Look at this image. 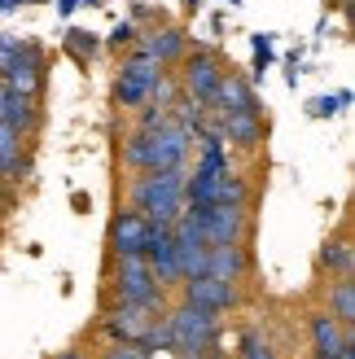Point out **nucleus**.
I'll return each mask as SVG.
<instances>
[{"instance_id":"nucleus-29","label":"nucleus","mask_w":355,"mask_h":359,"mask_svg":"<svg viewBox=\"0 0 355 359\" xmlns=\"http://www.w3.org/2000/svg\"><path fill=\"white\" fill-rule=\"evenodd\" d=\"M105 359H149V351L136 346V342H114V351L105 355Z\"/></svg>"},{"instance_id":"nucleus-3","label":"nucleus","mask_w":355,"mask_h":359,"mask_svg":"<svg viewBox=\"0 0 355 359\" xmlns=\"http://www.w3.org/2000/svg\"><path fill=\"white\" fill-rule=\"evenodd\" d=\"M158 79H163V62L136 48L132 57L123 62V70H119V83H114V97H119V105H128V110H140V105L149 101V93H154V83H158Z\"/></svg>"},{"instance_id":"nucleus-19","label":"nucleus","mask_w":355,"mask_h":359,"mask_svg":"<svg viewBox=\"0 0 355 359\" xmlns=\"http://www.w3.org/2000/svg\"><path fill=\"white\" fill-rule=\"evenodd\" d=\"M22 175V132H13L0 123V180H13Z\"/></svg>"},{"instance_id":"nucleus-8","label":"nucleus","mask_w":355,"mask_h":359,"mask_svg":"<svg viewBox=\"0 0 355 359\" xmlns=\"http://www.w3.org/2000/svg\"><path fill=\"white\" fill-rule=\"evenodd\" d=\"M0 83H9L13 93H27V97H40L44 88V48L22 40V48H18V57L0 70Z\"/></svg>"},{"instance_id":"nucleus-18","label":"nucleus","mask_w":355,"mask_h":359,"mask_svg":"<svg viewBox=\"0 0 355 359\" xmlns=\"http://www.w3.org/2000/svg\"><path fill=\"white\" fill-rule=\"evenodd\" d=\"M136 48H140V53H149V57H158L163 66H167V62H180V57H185V31H180V27L149 31Z\"/></svg>"},{"instance_id":"nucleus-4","label":"nucleus","mask_w":355,"mask_h":359,"mask_svg":"<svg viewBox=\"0 0 355 359\" xmlns=\"http://www.w3.org/2000/svg\"><path fill=\"white\" fill-rule=\"evenodd\" d=\"M114 294H119V302H132V307L158 311V302H163L167 290L154 280V272H149L145 259H119V267H114Z\"/></svg>"},{"instance_id":"nucleus-22","label":"nucleus","mask_w":355,"mask_h":359,"mask_svg":"<svg viewBox=\"0 0 355 359\" xmlns=\"http://www.w3.org/2000/svg\"><path fill=\"white\" fill-rule=\"evenodd\" d=\"M321 267H329V272H338V276H351V241L347 237L329 241L321 250Z\"/></svg>"},{"instance_id":"nucleus-16","label":"nucleus","mask_w":355,"mask_h":359,"mask_svg":"<svg viewBox=\"0 0 355 359\" xmlns=\"http://www.w3.org/2000/svg\"><path fill=\"white\" fill-rule=\"evenodd\" d=\"M0 123L27 136V132L35 128V97H27V93H13L9 83H0Z\"/></svg>"},{"instance_id":"nucleus-28","label":"nucleus","mask_w":355,"mask_h":359,"mask_svg":"<svg viewBox=\"0 0 355 359\" xmlns=\"http://www.w3.org/2000/svg\"><path fill=\"white\" fill-rule=\"evenodd\" d=\"M268 62H272V40H268V35H255V70H259V75L268 70Z\"/></svg>"},{"instance_id":"nucleus-26","label":"nucleus","mask_w":355,"mask_h":359,"mask_svg":"<svg viewBox=\"0 0 355 359\" xmlns=\"http://www.w3.org/2000/svg\"><path fill=\"white\" fill-rule=\"evenodd\" d=\"M18 48H22V40H18V35H9V31H0V70L18 57Z\"/></svg>"},{"instance_id":"nucleus-6","label":"nucleus","mask_w":355,"mask_h":359,"mask_svg":"<svg viewBox=\"0 0 355 359\" xmlns=\"http://www.w3.org/2000/svg\"><path fill=\"white\" fill-rule=\"evenodd\" d=\"M185 158H189V132L175 128L171 118L163 128L145 132V171H175L185 167Z\"/></svg>"},{"instance_id":"nucleus-14","label":"nucleus","mask_w":355,"mask_h":359,"mask_svg":"<svg viewBox=\"0 0 355 359\" xmlns=\"http://www.w3.org/2000/svg\"><path fill=\"white\" fill-rule=\"evenodd\" d=\"M312 346H316V359H333L351 346L347 337V325L342 320H333L329 311H312Z\"/></svg>"},{"instance_id":"nucleus-12","label":"nucleus","mask_w":355,"mask_h":359,"mask_svg":"<svg viewBox=\"0 0 355 359\" xmlns=\"http://www.w3.org/2000/svg\"><path fill=\"white\" fill-rule=\"evenodd\" d=\"M180 290H185V302H193V307H206V311H228V307H237V285L215 280V276L180 280Z\"/></svg>"},{"instance_id":"nucleus-7","label":"nucleus","mask_w":355,"mask_h":359,"mask_svg":"<svg viewBox=\"0 0 355 359\" xmlns=\"http://www.w3.org/2000/svg\"><path fill=\"white\" fill-rule=\"evenodd\" d=\"M185 210L202 224L206 245L241 241V232H246V206H185Z\"/></svg>"},{"instance_id":"nucleus-10","label":"nucleus","mask_w":355,"mask_h":359,"mask_svg":"<svg viewBox=\"0 0 355 359\" xmlns=\"http://www.w3.org/2000/svg\"><path fill=\"white\" fill-rule=\"evenodd\" d=\"M259 110H263V105L255 97L250 79L237 75V70H224L215 97H210V114H259Z\"/></svg>"},{"instance_id":"nucleus-15","label":"nucleus","mask_w":355,"mask_h":359,"mask_svg":"<svg viewBox=\"0 0 355 359\" xmlns=\"http://www.w3.org/2000/svg\"><path fill=\"white\" fill-rule=\"evenodd\" d=\"M210 118H215L220 140H233L237 149H255L259 140H263V123H259V114H210Z\"/></svg>"},{"instance_id":"nucleus-17","label":"nucleus","mask_w":355,"mask_h":359,"mask_svg":"<svg viewBox=\"0 0 355 359\" xmlns=\"http://www.w3.org/2000/svg\"><path fill=\"white\" fill-rule=\"evenodd\" d=\"M241 272H246V250H241V241H228V245H210L206 250V276L237 285Z\"/></svg>"},{"instance_id":"nucleus-32","label":"nucleus","mask_w":355,"mask_h":359,"mask_svg":"<svg viewBox=\"0 0 355 359\" xmlns=\"http://www.w3.org/2000/svg\"><path fill=\"white\" fill-rule=\"evenodd\" d=\"M333 5H342V9H347V5H351V0H333Z\"/></svg>"},{"instance_id":"nucleus-21","label":"nucleus","mask_w":355,"mask_h":359,"mask_svg":"<svg viewBox=\"0 0 355 359\" xmlns=\"http://www.w3.org/2000/svg\"><path fill=\"white\" fill-rule=\"evenodd\" d=\"M246 197H250L246 180H241L237 171H224L220 184H215V206H246Z\"/></svg>"},{"instance_id":"nucleus-27","label":"nucleus","mask_w":355,"mask_h":359,"mask_svg":"<svg viewBox=\"0 0 355 359\" xmlns=\"http://www.w3.org/2000/svg\"><path fill=\"white\" fill-rule=\"evenodd\" d=\"M110 44H114V48H136V27H132V22H119V27L110 31Z\"/></svg>"},{"instance_id":"nucleus-13","label":"nucleus","mask_w":355,"mask_h":359,"mask_svg":"<svg viewBox=\"0 0 355 359\" xmlns=\"http://www.w3.org/2000/svg\"><path fill=\"white\" fill-rule=\"evenodd\" d=\"M154 311L149 307H132V302H114V311L105 316V333L114 337V342H140L149 329Z\"/></svg>"},{"instance_id":"nucleus-24","label":"nucleus","mask_w":355,"mask_h":359,"mask_svg":"<svg viewBox=\"0 0 355 359\" xmlns=\"http://www.w3.org/2000/svg\"><path fill=\"white\" fill-rule=\"evenodd\" d=\"M66 48L75 53V57H93V53H97V40H93V31H70V35H66Z\"/></svg>"},{"instance_id":"nucleus-5","label":"nucleus","mask_w":355,"mask_h":359,"mask_svg":"<svg viewBox=\"0 0 355 359\" xmlns=\"http://www.w3.org/2000/svg\"><path fill=\"white\" fill-rule=\"evenodd\" d=\"M220 79H224V66H220L215 53H210V48H193L185 57V70H180V93L210 110V97H215Z\"/></svg>"},{"instance_id":"nucleus-9","label":"nucleus","mask_w":355,"mask_h":359,"mask_svg":"<svg viewBox=\"0 0 355 359\" xmlns=\"http://www.w3.org/2000/svg\"><path fill=\"white\" fill-rule=\"evenodd\" d=\"M145 263L154 280L171 290L180 285V267H175V241H171V224H149V237H145Z\"/></svg>"},{"instance_id":"nucleus-34","label":"nucleus","mask_w":355,"mask_h":359,"mask_svg":"<svg viewBox=\"0 0 355 359\" xmlns=\"http://www.w3.org/2000/svg\"><path fill=\"white\" fill-rule=\"evenodd\" d=\"M62 359H79V355H62Z\"/></svg>"},{"instance_id":"nucleus-25","label":"nucleus","mask_w":355,"mask_h":359,"mask_svg":"<svg viewBox=\"0 0 355 359\" xmlns=\"http://www.w3.org/2000/svg\"><path fill=\"white\" fill-rule=\"evenodd\" d=\"M241 359H276V355H272V346L263 342V337L246 333V337H241Z\"/></svg>"},{"instance_id":"nucleus-30","label":"nucleus","mask_w":355,"mask_h":359,"mask_svg":"<svg viewBox=\"0 0 355 359\" xmlns=\"http://www.w3.org/2000/svg\"><path fill=\"white\" fill-rule=\"evenodd\" d=\"M75 5H79V0H62V5H58V9H62V13H70V9H75Z\"/></svg>"},{"instance_id":"nucleus-1","label":"nucleus","mask_w":355,"mask_h":359,"mask_svg":"<svg viewBox=\"0 0 355 359\" xmlns=\"http://www.w3.org/2000/svg\"><path fill=\"white\" fill-rule=\"evenodd\" d=\"M185 167L175 171H145L132 184V210L145 215L149 224H175V215L185 210Z\"/></svg>"},{"instance_id":"nucleus-23","label":"nucleus","mask_w":355,"mask_h":359,"mask_svg":"<svg viewBox=\"0 0 355 359\" xmlns=\"http://www.w3.org/2000/svg\"><path fill=\"white\" fill-rule=\"evenodd\" d=\"M347 101H351V93H338V97H316V101H312V114H316V118H333V114H342V110H347Z\"/></svg>"},{"instance_id":"nucleus-33","label":"nucleus","mask_w":355,"mask_h":359,"mask_svg":"<svg viewBox=\"0 0 355 359\" xmlns=\"http://www.w3.org/2000/svg\"><path fill=\"white\" fill-rule=\"evenodd\" d=\"M79 5H83V0H79ZM88 5H101V0H88Z\"/></svg>"},{"instance_id":"nucleus-2","label":"nucleus","mask_w":355,"mask_h":359,"mask_svg":"<svg viewBox=\"0 0 355 359\" xmlns=\"http://www.w3.org/2000/svg\"><path fill=\"white\" fill-rule=\"evenodd\" d=\"M220 337V311L193 307V302H180L167 316V346L180 359H206L210 346Z\"/></svg>"},{"instance_id":"nucleus-31","label":"nucleus","mask_w":355,"mask_h":359,"mask_svg":"<svg viewBox=\"0 0 355 359\" xmlns=\"http://www.w3.org/2000/svg\"><path fill=\"white\" fill-rule=\"evenodd\" d=\"M202 5V0H185V9H198Z\"/></svg>"},{"instance_id":"nucleus-35","label":"nucleus","mask_w":355,"mask_h":359,"mask_svg":"<svg viewBox=\"0 0 355 359\" xmlns=\"http://www.w3.org/2000/svg\"><path fill=\"white\" fill-rule=\"evenodd\" d=\"M228 5H241V0H228Z\"/></svg>"},{"instance_id":"nucleus-11","label":"nucleus","mask_w":355,"mask_h":359,"mask_svg":"<svg viewBox=\"0 0 355 359\" xmlns=\"http://www.w3.org/2000/svg\"><path fill=\"white\" fill-rule=\"evenodd\" d=\"M145 237H149V219H145V215H136V210L114 215V224H110L114 259H145Z\"/></svg>"},{"instance_id":"nucleus-20","label":"nucleus","mask_w":355,"mask_h":359,"mask_svg":"<svg viewBox=\"0 0 355 359\" xmlns=\"http://www.w3.org/2000/svg\"><path fill=\"white\" fill-rule=\"evenodd\" d=\"M329 316L342 320L347 329L355 325V280H351V276H338V280H333V290H329Z\"/></svg>"}]
</instances>
